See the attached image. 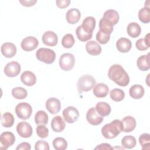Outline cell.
<instances>
[{"label":"cell","mask_w":150,"mask_h":150,"mask_svg":"<svg viewBox=\"0 0 150 150\" xmlns=\"http://www.w3.org/2000/svg\"><path fill=\"white\" fill-rule=\"evenodd\" d=\"M109 79L120 86H127L129 82V77L124 69L120 64L112 65L108 70Z\"/></svg>","instance_id":"obj_1"},{"label":"cell","mask_w":150,"mask_h":150,"mask_svg":"<svg viewBox=\"0 0 150 150\" xmlns=\"http://www.w3.org/2000/svg\"><path fill=\"white\" fill-rule=\"evenodd\" d=\"M122 129L123 126L121 121L115 119L102 127L101 134L106 139H112L118 135L122 131Z\"/></svg>","instance_id":"obj_2"},{"label":"cell","mask_w":150,"mask_h":150,"mask_svg":"<svg viewBox=\"0 0 150 150\" xmlns=\"http://www.w3.org/2000/svg\"><path fill=\"white\" fill-rule=\"evenodd\" d=\"M96 84L95 79L91 75L86 74L80 77L77 83V90L80 93L91 90Z\"/></svg>","instance_id":"obj_3"},{"label":"cell","mask_w":150,"mask_h":150,"mask_svg":"<svg viewBox=\"0 0 150 150\" xmlns=\"http://www.w3.org/2000/svg\"><path fill=\"white\" fill-rule=\"evenodd\" d=\"M36 57L39 61L49 64L54 62L56 59V53L50 49L42 47L37 50Z\"/></svg>","instance_id":"obj_4"},{"label":"cell","mask_w":150,"mask_h":150,"mask_svg":"<svg viewBox=\"0 0 150 150\" xmlns=\"http://www.w3.org/2000/svg\"><path fill=\"white\" fill-rule=\"evenodd\" d=\"M15 113L20 119L27 120L32 115V106L28 103H20L15 107Z\"/></svg>","instance_id":"obj_5"},{"label":"cell","mask_w":150,"mask_h":150,"mask_svg":"<svg viewBox=\"0 0 150 150\" xmlns=\"http://www.w3.org/2000/svg\"><path fill=\"white\" fill-rule=\"evenodd\" d=\"M60 67L64 71L71 70L75 64V57L71 53H66L61 55L59 58Z\"/></svg>","instance_id":"obj_6"},{"label":"cell","mask_w":150,"mask_h":150,"mask_svg":"<svg viewBox=\"0 0 150 150\" xmlns=\"http://www.w3.org/2000/svg\"><path fill=\"white\" fill-rule=\"evenodd\" d=\"M63 116L64 121L69 124L76 122L79 117L78 110L73 106H69L63 111Z\"/></svg>","instance_id":"obj_7"},{"label":"cell","mask_w":150,"mask_h":150,"mask_svg":"<svg viewBox=\"0 0 150 150\" xmlns=\"http://www.w3.org/2000/svg\"><path fill=\"white\" fill-rule=\"evenodd\" d=\"M21 65L17 62H11L6 64L4 67L5 74L9 77H14L17 76L21 72Z\"/></svg>","instance_id":"obj_8"},{"label":"cell","mask_w":150,"mask_h":150,"mask_svg":"<svg viewBox=\"0 0 150 150\" xmlns=\"http://www.w3.org/2000/svg\"><path fill=\"white\" fill-rule=\"evenodd\" d=\"M15 142V137L14 134L9 131L4 132L0 136L1 149H7L9 146H12Z\"/></svg>","instance_id":"obj_9"},{"label":"cell","mask_w":150,"mask_h":150,"mask_svg":"<svg viewBox=\"0 0 150 150\" xmlns=\"http://www.w3.org/2000/svg\"><path fill=\"white\" fill-rule=\"evenodd\" d=\"M86 119L90 124L93 125H98L103 122L104 117L97 112L95 107H92L87 111Z\"/></svg>","instance_id":"obj_10"},{"label":"cell","mask_w":150,"mask_h":150,"mask_svg":"<svg viewBox=\"0 0 150 150\" xmlns=\"http://www.w3.org/2000/svg\"><path fill=\"white\" fill-rule=\"evenodd\" d=\"M16 131L21 137L25 138L31 137L33 132L32 126L25 121H21L17 124Z\"/></svg>","instance_id":"obj_11"},{"label":"cell","mask_w":150,"mask_h":150,"mask_svg":"<svg viewBox=\"0 0 150 150\" xmlns=\"http://www.w3.org/2000/svg\"><path fill=\"white\" fill-rule=\"evenodd\" d=\"M38 45V40L35 37L32 36L25 38L21 43L22 49L26 52H30L35 50Z\"/></svg>","instance_id":"obj_12"},{"label":"cell","mask_w":150,"mask_h":150,"mask_svg":"<svg viewBox=\"0 0 150 150\" xmlns=\"http://www.w3.org/2000/svg\"><path fill=\"white\" fill-rule=\"evenodd\" d=\"M46 108L50 113L52 114H56L58 113L60 110V101L59 99L54 97L49 98L46 101Z\"/></svg>","instance_id":"obj_13"},{"label":"cell","mask_w":150,"mask_h":150,"mask_svg":"<svg viewBox=\"0 0 150 150\" xmlns=\"http://www.w3.org/2000/svg\"><path fill=\"white\" fill-rule=\"evenodd\" d=\"M43 43L49 46H54L57 44L58 38L57 35L53 31L45 32L42 38Z\"/></svg>","instance_id":"obj_14"},{"label":"cell","mask_w":150,"mask_h":150,"mask_svg":"<svg viewBox=\"0 0 150 150\" xmlns=\"http://www.w3.org/2000/svg\"><path fill=\"white\" fill-rule=\"evenodd\" d=\"M1 50L5 57L11 58L16 53V47L11 42H5L2 45Z\"/></svg>","instance_id":"obj_15"},{"label":"cell","mask_w":150,"mask_h":150,"mask_svg":"<svg viewBox=\"0 0 150 150\" xmlns=\"http://www.w3.org/2000/svg\"><path fill=\"white\" fill-rule=\"evenodd\" d=\"M108 87L105 84L102 83L95 84L93 89V94L98 98H104L106 97L108 94Z\"/></svg>","instance_id":"obj_16"},{"label":"cell","mask_w":150,"mask_h":150,"mask_svg":"<svg viewBox=\"0 0 150 150\" xmlns=\"http://www.w3.org/2000/svg\"><path fill=\"white\" fill-rule=\"evenodd\" d=\"M116 47L119 52L127 53L132 47V43L129 39L126 38H121L117 41Z\"/></svg>","instance_id":"obj_17"},{"label":"cell","mask_w":150,"mask_h":150,"mask_svg":"<svg viewBox=\"0 0 150 150\" xmlns=\"http://www.w3.org/2000/svg\"><path fill=\"white\" fill-rule=\"evenodd\" d=\"M81 13L77 8H71L69 9L66 15V21L69 23L76 24L80 21Z\"/></svg>","instance_id":"obj_18"},{"label":"cell","mask_w":150,"mask_h":150,"mask_svg":"<svg viewBox=\"0 0 150 150\" xmlns=\"http://www.w3.org/2000/svg\"><path fill=\"white\" fill-rule=\"evenodd\" d=\"M21 80L23 84L27 86H32L36 82V77L33 72L25 71L21 75Z\"/></svg>","instance_id":"obj_19"},{"label":"cell","mask_w":150,"mask_h":150,"mask_svg":"<svg viewBox=\"0 0 150 150\" xmlns=\"http://www.w3.org/2000/svg\"><path fill=\"white\" fill-rule=\"evenodd\" d=\"M122 123V131L124 132H129L132 131L137 125L135 119L132 116H126L121 121Z\"/></svg>","instance_id":"obj_20"},{"label":"cell","mask_w":150,"mask_h":150,"mask_svg":"<svg viewBox=\"0 0 150 150\" xmlns=\"http://www.w3.org/2000/svg\"><path fill=\"white\" fill-rule=\"evenodd\" d=\"M66 127L65 122L60 115L54 117L51 121V128L56 132H62Z\"/></svg>","instance_id":"obj_21"},{"label":"cell","mask_w":150,"mask_h":150,"mask_svg":"<svg viewBox=\"0 0 150 150\" xmlns=\"http://www.w3.org/2000/svg\"><path fill=\"white\" fill-rule=\"evenodd\" d=\"M87 52L93 56H97L101 52V47L99 43L96 41L91 40L87 42L86 45Z\"/></svg>","instance_id":"obj_22"},{"label":"cell","mask_w":150,"mask_h":150,"mask_svg":"<svg viewBox=\"0 0 150 150\" xmlns=\"http://www.w3.org/2000/svg\"><path fill=\"white\" fill-rule=\"evenodd\" d=\"M103 18L114 26L118 23L120 19V16L117 11L114 9H108L104 13Z\"/></svg>","instance_id":"obj_23"},{"label":"cell","mask_w":150,"mask_h":150,"mask_svg":"<svg viewBox=\"0 0 150 150\" xmlns=\"http://www.w3.org/2000/svg\"><path fill=\"white\" fill-rule=\"evenodd\" d=\"M145 90L144 87L139 84H135L131 86L129 90V96L134 99H139L144 95Z\"/></svg>","instance_id":"obj_24"},{"label":"cell","mask_w":150,"mask_h":150,"mask_svg":"<svg viewBox=\"0 0 150 150\" xmlns=\"http://www.w3.org/2000/svg\"><path fill=\"white\" fill-rule=\"evenodd\" d=\"M96 19L94 17L87 16L83 20L81 26L86 32L93 33L96 27Z\"/></svg>","instance_id":"obj_25"},{"label":"cell","mask_w":150,"mask_h":150,"mask_svg":"<svg viewBox=\"0 0 150 150\" xmlns=\"http://www.w3.org/2000/svg\"><path fill=\"white\" fill-rule=\"evenodd\" d=\"M127 31L130 37L135 38L138 37L141 34V28L138 23L136 22H131L127 26Z\"/></svg>","instance_id":"obj_26"},{"label":"cell","mask_w":150,"mask_h":150,"mask_svg":"<svg viewBox=\"0 0 150 150\" xmlns=\"http://www.w3.org/2000/svg\"><path fill=\"white\" fill-rule=\"evenodd\" d=\"M95 108L97 112L103 117L108 116L111 111L110 105L108 103L103 101L97 103Z\"/></svg>","instance_id":"obj_27"},{"label":"cell","mask_w":150,"mask_h":150,"mask_svg":"<svg viewBox=\"0 0 150 150\" xmlns=\"http://www.w3.org/2000/svg\"><path fill=\"white\" fill-rule=\"evenodd\" d=\"M137 65L138 69L142 71L148 70L150 67L149 53L139 56L137 59Z\"/></svg>","instance_id":"obj_28"},{"label":"cell","mask_w":150,"mask_h":150,"mask_svg":"<svg viewBox=\"0 0 150 150\" xmlns=\"http://www.w3.org/2000/svg\"><path fill=\"white\" fill-rule=\"evenodd\" d=\"M15 122L13 115L9 112H5L1 118V122L3 127L6 128L11 127Z\"/></svg>","instance_id":"obj_29"},{"label":"cell","mask_w":150,"mask_h":150,"mask_svg":"<svg viewBox=\"0 0 150 150\" xmlns=\"http://www.w3.org/2000/svg\"><path fill=\"white\" fill-rule=\"evenodd\" d=\"M76 33L77 38L81 42H86L91 39L93 33H88L86 32L81 26H79L76 30Z\"/></svg>","instance_id":"obj_30"},{"label":"cell","mask_w":150,"mask_h":150,"mask_svg":"<svg viewBox=\"0 0 150 150\" xmlns=\"http://www.w3.org/2000/svg\"><path fill=\"white\" fill-rule=\"evenodd\" d=\"M48 115L43 110L38 111L35 115V121L37 125H46L48 122Z\"/></svg>","instance_id":"obj_31"},{"label":"cell","mask_w":150,"mask_h":150,"mask_svg":"<svg viewBox=\"0 0 150 150\" xmlns=\"http://www.w3.org/2000/svg\"><path fill=\"white\" fill-rule=\"evenodd\" d=\"M138 18L144 23H148L150 22V8L144 6L138 12Z\"/></svg>","instance_id":"obj_32"},{"label":"cell","mask_w":150,"mask_h":150,"mask_svg":"<svg viewBox=\"0 0 150 150\" xmlns=\"http://www.w3.org/2000/svg\"><path fill=\"white\" fill-rule=\"evenodd\" d=\"M137 144L136 139L132 135H126L121 140V145L124 148L132 149Z\"/></svg>","instance_id":"obj_33"},{"label":"cell","mask_w":150,"mask_h":150,"mask_svg":"<svg viewBox=\"0 0 150 150\" xmlns=\"http://www.w3.org/2000/svg\"><path fill=\"white\" fill-rule=\"evenodd\" d=\"M113 25L104 18H101L99 22V28L101 32L111 35L113 31Z\"/></svg>","instance_id":"obj_34"},{"label":"cell","mask_w":150,"mask_h":150,"mask_svg":"<svg viewBox=\"0 0 150 150\" xmlns=\"http://www.w3.org/2000/svg\"><path fill=\"white\" fill-rule=\"evenodd\" d=\"M12 95L15 98L22 100L27 97L28 92L23 87H16L12 90Z\"/></svg>","instance_id":"obj_35"},{"label":"cell","mask_w":150,"mask_h":150,"mask_svg":"<svg viewBox=\"0 0 150 150\" xmlns=\"http://www.w3.org/2000/svg\"><path fill=\"white\" fill-rule=\"evenodd\" d=\"M110 96L111 98L114 101H121L125 97V93L124 91L120 88H114L110 91Z\"/></svg>","instance_id":"obj_36"},{"label":"cell","mask_w":150,"mask_h":150,"mask_svg":"<svg viewBox=\"0 0 150 150\" xmlns=\"http://www.w3.org/2000/svg\"><path fill=\"white\" fill-rule=\"evenodd\" d=\"M53 146L56 150H64L67 147V142L62 137H57L53 141Z\"/></svg>","instance_id":"obj_37"},{"label":"cell","mask_w":150,"mask_h":150,"mask_svg":"<svg viewBox=\"0 0 150 150\" xmlns=\"http://www.w3.org/2000/svg\"><path fill=\"white\" fill-rule=\"evenodd\" d=\"M139 142L142 146V149H150V135L148 133L142 134L139 137Z\"/></svg>","instance_id":"obj_38"},{"label":"cell","mask_w":150,"mask_h":150,"mask_svg":"<svg viewBox=\"0 0 150 150\" xmlns=\"http://www.w3.org/2000/svg\"><path fill=\"white\" fill-rule=\"evenodd\" d=\"M75 43L73 36L70 33L66 34L62 39V45L65 48H71Z\"/></svg>","instance_id":"obj_39"},{"label":"cell","mask_w":150,"mask_h":150,"mask_svg":"<svg viewBox=\"0 0 150 150\" xmlns=\"http://www.w3.org/2000/svg\"><path fill=\"white\" fill-rule=\"evenodd\" d=\"M110 39V35L102 32L100 30H98L96 34V39L100 44H106L109 41Z\"/></svg>","instance_id":"obj_40"},{"label":"cell","mask_w":150,"mask_h":150,"mask_svg":"<svg viewBox=\"0 0 150 150\" xmlns=\"http://www.w3.org/2000/svg\"><path fill=\"white\" fill-rule=\"evenodd\" d=\"M36 134L41 138H46L49 135V129L45 125H39L36 128Z\"/></svg>","instance_id":"obj_41"},{"label":"cell","mask_w":150,"mask_h":150,"mask_svg":"<svg viewBox=\"0 0 150 150\" xmlns=\"http://www.w3.org/2000/svg\"><path fill=\"white\" fill-rule=\"evenodd\" d=\"M49 145L46 141L43 140H39L35 143V150H49Z\"/></svg>","instance_id":"obj_42"},{"label":"cell","mask_w":150,"mask_h":150,"mask_svg":"<svg viewBox=\"0 0 150 150\" xmlns=\"http://www.w3.org/2000/svg\"><path fill=\"white\" fill-rule=\"evenodd\" d=\"M135 46L138 50L141 51L146 50L149 47L146 43L144 38H141L137 40V41L135 43Z\"/></svg>","instance_id":"obj_43"},{"label":"cell","mask_w":150,"mask_h":150,"mask_svg":"<svg viewBox=\"0 0 150 150\" xmlns=\"http://www.w3.org/2000/svg\"><path fill=\"white\" fill-rule=\"evenodd\" d=\"M70 2L71 1L70 0H56V4L59 8L63 9L69 6Z\"/></svg>","instance_id":"obj_44"},{"label":"cell","mask_w":150,"mask_h":150,"mask_svg":"<svg viewBox=\"0 0 150 150\" xmlns=\"http://www.w3.org/2000/svg\"><path fill=\"white\" fill-rule=\"evenodd\" d=\"M31 149L30 144L26 142L21 143L16 148V150H30Z\"/></svg>","instance_id":"obj_45"},{"label":"cell","mask_w":150,"mask_h":150,"mask_svg":"<svg viewBox=\"0 0 150 150\" xmlns=\"http://www.w3.org/2000/svg\"><path fill=\"white\" fill-rule=\"evenodd\" d=\"M19 2L24 6L26 7H30L32 6H33L36 2V0H29V1H26V0H20Z\"/></svg>","instance_id":"obj_46"},{"label":"cell","mask_w":150,"mask_h":150,"mask_svg":"<svg viewBox=\"0 0 150 150\" xmlns=\"http://www.w3.org/2000/svg\"><path fill=\"white\" fill-rule=\"evenodd\" d=\"M94 149H106V150H109V149H112L113 148L109 144L103 143V144H100V145H97Z\"/></svg>","instance_id":"obj_47"},{"label":"cell","mask_w":150,"mask_h":150,"mask_svg":"<svg viewBox=\"0 0 150 150\" xmlns=\"http://www.w3.org/2000/svg\"><path fill=\"white\" fill-rule=\"evenodd\" d=\"M144 40H145L146 43L147 44V45L149 47L150 43H149V33L148 34H146V35L145 36Z\"/></svg>","instance_id":"obj_48"},{"label":"cell","mask_w":150,"mask_h":150,"mask_svg":"<svg viewBox=\"0 0 150 150\" xmlns=\"http://www.w3.org/2000/svg\"><path fill=\"white\" fill-rule=\"evenodd\" d=\"M149 4H150V1H146L145 2V6H146V7H149Z\"/></svg>","instance_id":"obj_49"}]
</instances>
